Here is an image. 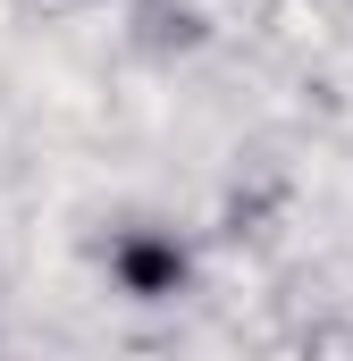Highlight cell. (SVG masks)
<instances>
[{"label": "cell", "mask_w": 353, "mask_h": 361, "mask_svg": "<svg viewBox=\"0 0 353 361\" xmlns=\"http://www.w3.org/2000/svg\"><path fill=\"white\" fill-rule=\"evenodd\" d=\"M185 277H193V252L176 244L169 227H126V235H109V286H118V294H135V302H176Z\"/></svg>", "instance_id": "1"}, {"label": "cell", "mask_w": 353, "mask_h": 361, "mask_svg": "<svg viewBox=\"0 0 353 361\" xmlns=\"http://www.w3.org/2000/svg\"><path fill=\"white\" fill-rule=\"evenodd\" d=\"M8 8H25V17H68V8H85V0H8Z\"/></svg>", "instance_id": "3"}, {"label": "cell", "mask_w": 353, "mask_h": 361, "mask_svg": "<svg viewBox=\"0 0 353 361\" xmlns=\"http://www.w3.org/2000/svg\"><path fill=\"white\" fill-rule=\"evenodd\" d=\"M126 17H135V42L143 51H202L210 42V25H202L193 0H135Z\"/></svg>", "instance_id": "2"}]
</instances>
